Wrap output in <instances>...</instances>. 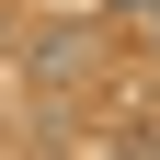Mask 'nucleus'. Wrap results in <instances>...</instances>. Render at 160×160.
<instances>
[{
	"label": "nucleus",
	"instance_id": "2",
	"mask_svg": "<svg viewBox=\"0 0 160 160\" xmlns=\"http://www.w3.org/2000/svg\"><path fill=\"white\" fill-rule=\"evenodd\" d=\"M57 12H92V0H57Z\"/></svg>",
	"mask_w": 160,
	"mask_h": 160
},
{
	"label": "nucleus",
	"instance_id": "1",
	"mask_svg": "<svg viewBox=\"0 0 160 160\" xmlns=\"http://www.w3.org/2000/svg\"><path fill=\"white\" fill-rule=\"evenodd\" d=\"M137 12H149V46H160V0H137Z\"/></svg>",
	"mask_w": 160,
	"mask_h": 160
}]
</instances>
